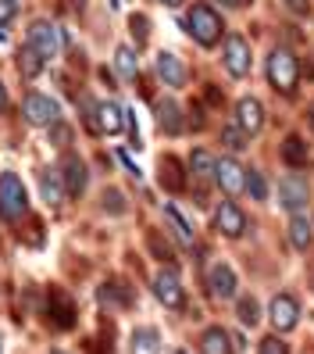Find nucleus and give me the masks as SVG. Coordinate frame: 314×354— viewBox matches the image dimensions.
<instances>
[{
  "mask_svg": "<svg viewBox=\"0 0 314 354\" xmlns=\"http://www.w3.org/2000/svg\"><path fill=\"white\" fill-rule=\"evenodd\" d=\"M182 26H186V32H190L200 47H215L218 39H222V32H225L222 15L215 8H207V4H193Z\"/></svg>",
  "mask_w": 314,
  "mask_h": 354,
  "instance_id": "f257e3e1",
  "label": "nucleus"
},
{
  "mask_svg": "<svg viewBox=\"0 0 314 354\" xmlns=\"http://www.w3.org/2000/svg\"><path fill=\"white\" fill-rule=\"evenodd\" d=\"M297 79H300V65H297V57H293V50L286 47H275L268 57V82H271V90H279V93H293L297 90Z\"/></svg>",
  "mask_w": 314,
  "mask_h": 354,
  "instance_id": "f03ea898",
  "label": "nucleus"
},
{
  "mask_svg": "<svg viewBox=\"0 0 314 354\" xmlns=\"http://www.w3.org/2000/svg\"><path fill=\"white\" fill-rule=\"evenodd\" d=\"M29 212V194H26V183L18 179L14 172L0 176V215L4 218H22Z\"/></svg>",
  "mask_w": 314,
  "mask_h": 354,
  "instance_id": "7ed1b4c3",
  "label": "nucleus"
},
{
  "mask_svg": "<svg viewBox=\"0 0 314 354\" xmlns=\"http://www.w3.org/2000/svg\"><path fill=\"white\" fill-rule=\"evenodd\" d=\"M22 115L29 126H39V129H50L61 122V104L54 97H43V93H29L26 104H22Z\"/></svg>",
  "mask_w": 314,
  "mask_h": 354,
  "instance_id": "20e7f679",
  "label": "nucleus"
},
{
  "mask_svg": "<svg viewBox=\"0 0 314 354\" xmlns=\"http://www.w3.org/2000/svg\"><path fill=\"white\" fill-rule=\"evenodd\" d=\"M26 47H32L43 61H54V57L61 54V32H57V26H54V22H43V18H39V22H32Z\"/></svg>",
  "mask_w": 314,
  "mask_h": 354,
  "instance_id": "39448f33",
  "label": "nucleus"
},
{
  "mask_svg": "<svg viewBox=\"0 0 314 354\" xmlns=\"http://www.w3.org/2000/svg\"><path fill=\"white\" fill-rule=\"evenodd\" d=\"M154 294L168 311H182L186 308V290H182V283L175 276V268H161L157 279H154Z\"/></svg>",
  "mask_w": 314,
  "mask_h": 354,
  "instance_id": "423d86ee",
  "label": "nucleus"
},
{
  "mask_svg": "<svg viewBox=\"0 0 314 354\" xmlns=\"http://www.w3.org/2000/svg\"><path fill=\"white\" fill-rule=\"evenodd\" d=\"M268 319H271V326H275L279 333L297 329V322H300L297 297H293V294H275V297H271V304H268Z\"/></svg>",
  "mask_w": 314,
  "mask_h": 354,
  "instance_id": "0eeeda50",
  "label": "nucleus"
},
{
  "mask_svg": "<svg viewBox=\"0 0 314 354\" xmlns=\"http://www.w3.org/2000/svg\"><path fill=\"white\" fill-rule=\"evenodd\" d=\"M215 229L222 236L228 240H239L246 233V215H243V207L233 204V201H222L218 204V212H215Z\"/></svg>",
  "mask_w": 314,
  "mask_h": 354,
  "instance_id": "6e6552de",
  "label": "nucleus"
},
{
  "mask_svg": "<svg viewBox=\"0 0 314 354\" xmlns=\"http://www.w3.org/2000/svg\"><path fill=\"white\" fill-rule=\"evenodd\" d=\"M225 68H228V75H236V79H243L246 72H250V44L243 36H225Z\"/></svg>",
  "mask_w": 314,
  "mask_h": 354,
  "instance_id": "1a4fd4ad",
  "label": "nucleus"
},
{
  "mask_svg": "<svg viewBox=\"0 0 314 354\" xmlns=\"http://www.w3.org/2000/svg\"><path fill=\"white\" fill-rule=\"evenodd\" d=\"M86 161H82L79 154H65V161H61V183H65V194L68 197H82V190H86Z\"/></svg>",
  "mask_w": 314,
  "mask_h": 354,
  "instance_id": "9d476101",
  "label": "nucleus"
},
{
  "mask_svg": "<svg viewBox=\"0 0 314 354\" xmlns=\"http://www.w3.org/2000/svg\"><path fill=\"white\" fill-rule=\"evenodd\" d=\"M236 126L246 133V136H257L264 129V104L257 97H243L236 104Z\"/></svg>",
  "mask_w": 314,
  "mask_h": 354,
  "instance_id": "9b49d317",
  "label": "nucleus"
},
{
  "mask_svg": "<svg viewBox=\"0 0 314 354\" xmlns=\"http://www.w3.org/2000/svg\"><path fill=\"white\" fill-rule=\"evenodd\" d=\"M154 68H157V79L164 82V86H172V90L186 86V65H182V57H179V54L161 50V54L154 57Z\"/></svg>",
  "mask_w": 314,
  "mask_h": 354,
  "instance_id": "f8f14e48",
  "label": "nucleus"
},
{
  "mask_svg": "<svg viewBox=\"0 0 314 354\" xmlns=\"http://www.w3.org/2000/svg\"><path fill=\"white\" fill-rule=\"evenodd\" d=\"M279 197H282V207L293 215H300V207L311 201V186L300 179V176H286L279 183Z\"/></svg>",
  "mask_w": 314,
  "mask_h": 354,
  "instance_id": "ddd939ff",
  "label": "nucleus"
},
{
  "mask_svg": "<svg viewBox=\"0 0 314 354\" xmlns=\"http://www.w3.org/2000/svg\"><path fill=\"white\" fill-rule=\"evenodd\" d=\"M207 286H211V297H215V301H233V297H236L239 279H236L233 268H228V265L222 261V265H215L211 272H207Z\"/></svg>",
  "mask_w": 314,
  "mask_h": 354,
  "instance_id": "4468645a",
  "label": "nucleus"
},
{
  "mask_svg": "<svg viewBox=\"0 0 314 354\" xmlns=\"http://www.w3.org/2000/svg\"><path fill=\"white\" fill-rule=\"evenodd\" d=\"M215 183L222 186V190H225L228 197H236V194H243V190H246V172L239 169V161H236V158H225V161H218Z\"/></svg>",
  "mask_w": 314,
  "mask_h": 354,
  "instance_id": "2eb2a0df",
  "label": "nucleus"
},
{
  "mask_svg": "<svg viewBox=\"0 0 314 354\" xmlns=\"http://www.w3.org/2000/svg\"><path fill=\"white\" fill-rule=\"evenodd\" d=\"M125 126V111L118 108V104L104 100L97 104V115H93V133H104V136H118Z\"/></svg>",
  "mask_w": 314,
  "mask_h": 354,
  "instance_id": "dca6fc26",
  "label": "nucleus"
},
{
  "mask_svg": "<svg viewBox=\"0 0 314 354\" xmlns=\"http://www.w3.org/2000/svg\"><path fill=\"white\" fill-rule=\"evenodd\" d=\"M200 354H236V344L222 326H207L200 333Z\"/></svg>",
  "mask_w": 314,
  "mask_h": 354,
  "instance_id": "f3484780",
  "label": "nucleus"
},
{
  "mask_svg": "<svg viewBox=\"0 0 314 354\" xmlns=\"http://www.w3.org/2000/svg\"><path fill=\"white\" fill-rule=\"evenodd\" d=\"M282 161L289 165V169H304V165H311V143L297 133H289L282 140Z\"/></svg>",
  "mask_w": 314,
  "mask_h": 354,
  "instance_id": "a211bd4d",
  "label": "nucleus"
},
{
  "mask_svg": "<svg viewBox=\"0 0 314 354\" xmlns=\"http://www.w3.org/2000/svg\"><path fill=\"white\" fill-rule=\"evenodd\" d=\"M50 322L57 329H72L75 326V304H72L68 294H61V290L50 294Z\"/></svg>",
  "mask_w": 314,
  "mask_h": 354,
  "instance_id": "6ab92c4d",
  "label": "nucleus"
},
{
  "mask_svg": "<svg viewBox=\"0 0 314 354\" xmlns=\"http://www.w3.org/2000/svg\"><path fill=\"white\" fill-rule=\"evenodd\" d=\"M154 115H157V129L161 133H182V111L175 100H157L154 104Z\"/></svg>",
  "mask_w": 314,
  "mask_h": 354,
  "instance_id": "aec40b11",
  "label": "nucleus"
},
{
  "mask_svg": "<svg viewBox=\"0 0 314 354\" xmlns=\"http://www.w3.org/2000/svg\"><path fill=\"white\" fill-rule=\"evenodd\" d=\"M190 169H193V176L200 179V190H207V186L215 183L218 161L211 158V151H193V154H190Z\"/></svg>",
  "mask_w": 314,
  "mask_h": 354,
  "instance_id": "412c9836",
  "label": "nucleus"
},
{
  "mask_svg": "<svg viewBox=\"0 0 314 354\" xmlns=\"http://www.w3.org/2000/svg\"><path fill=\"white\" fill-rule=\"evenodd\" d=\"M161 186H164V190H168V194H179L182 190V186H186V176H182V165H179V158H161Z\"/></svg>",
  "mask_w": 314,
  "mask_h": 354,
  "instance_id": "4be33fe9",
  "label": "nucleus"
},
{
  "mask_svg": "<svg viewBox=\"0 0 314 354\" xmlns=\"http://www.w3.org/2000/svg\"><path fill=\"white\" fill-rule=\"evenodd\" d=\"M289 240H293V247H297V251H311L314 225H311L304 215H293V222H289Z\"/></svg>",
  "mask_w": 314,
  "mask_h": 354,
  "instance_id": "5701e85b",
  "label": "nucleus"
},
{
  "mask_svg": "<svg viewBox=\"0 0 314 354\" xmlns=\"http://www.w3.org/2000/svg\"><path fill=\"white\" fill-rule=\"evenodd\" d=\"M164 218H168V225H172V233L179 236V243H193V225L186 222V215L179 212L175 204H164Z\"/></svg>",
  "mask_w": 314,
  "mask_h": 354,
  "instance_id": "b1692460",
  "label": "nucleus"
},
{
  "mask_svg": "<svg viewBox=\"0 0 314 354\" xmlns=\"http://www.w3.org/2000/svg\"><path fill=\"white\" fill-rule=\"evenodd\" d=\"M133 354H161V337H157V329L150 326H143L133 333Z\"/></svg>",
  "mask_w": 314,
  "mask_h": 354,
  "instance_id": "393cba45",
  "label": "nucleus"
},
{
  "mask_svg": "<svg viewBox=\"0 0 314 354\" xmlns=\"http://www.w3.org/2000/svg\"><path fill=\"white\" fill-rule=\"evenodd\" d=\"M115 65H118V72L125 79H139V57H136L133 47H118L115 50Z\"/></svg>",
  "mask_w": 314,
  "mask_h": 354,
  "instance_id": "a878e982",
  "label": "nucleus"
},
{
  "mask_svg": "<svg viewBox=\"0 0 314 354\" xmlns=\"http://www.w3.org/2000/svg\"><path fill=\"white\" fill-rule=\"evenodd\" d=\"M39 190H43V201H47L50 207L65 201V186H61V183L50 176V169H43V172H39Z\"/></svg>",
  "mask_w": 314,
  "mask_h": 354,
  "instance_id": "bb28decb",
  "label": "nucleus"
},
{
  "mask_svg": "<svg viewBox=\"0 0 314 354\" xmlns=\"http://www.w3.org/2000/svg\"><path fill=\"white\" fill-rule=\"evenodd\" d=\"M39 68H43V57H39L32 47H22V54H18V72H22L26 79H36Z\"/></svg>",
  "mask_w": 314,
  "mask_h": 354,
  "instance_id": "cd10ccee",
  "label": "nucleus"
},
{
  "mask_svg": "<svg viewBox=\"0 0 314 354\" xmlns=\"http://www.w3.org/2000/svg\"><path fill=\"white\" fill-rule=\"evenodd\" d=\"M236 315H239V322H243V326H257V322H261V304H257L254 297H239Z\"/></svg>",
  "mask_w": 314,
  "mask_h": 354,
  "instance_id": "c85d7f7f",
  "label": "nucleus"
},
{
  "mask_svg": "<svg viewBox=\"0 0 314 354\" xmlns=\"http://www.w3.org/2000/svg\"><path fill=\"white\" fill-rule=\"evenodd\" d=\"M146 247H150V254H154L157 261H172V258H175L172 247H168V240H164L157 229H150V233H146Z\"/></svg>",
  "mask_w": 314,
  "mask_h": 354,
  "instance_id": "c756f323",
  "label": "nucleus"
},
{
  "mask_svg": "<svg viewBox=\"0 0 314 354\" xmlns=\"http://www.w3.org/2000/svg\"><path fill=\"white\" fill-rule=\"evenodd\" d=\"M104 204V212H108V215H125V212H129V204H125V194L121 190H104V197H100Z\"/></svg>",
  "mask_w": 314,
  "mask_h": 354,
  "instance_id": "7c9ffc66",
  "label": "nucleus"
},
{
  "mask_svg": "<svg viewBox=\"0 0 314 354\" xmlns=\"http://www.w3.org/2000/svg\"><path fill=\"white\" fill-rule=\"evenodd\" d=\"M222 143H225L228 151H236V154H239V151H246V133L233 122V126H225V129H222Z\"/></svg>",
  "mask_w": 314,
  "mask_h": 354,
  "instance_id": "2f4dec72",
  "label": "nucleus"
},
{
  "mask_svg": "<svg viewBox=\"0 0 314 354\" xmlns=\"http://www.w3.org/2000/svg\"><path fill=\"white\" fill-rule=\"evenodd\" d=\"M129 29H133V39L143 47L146 39H150V18H146V15H133L129 18Z\"/></svg>",
  "mask_w": 314,
  "mask_h": 354,
  "instance_id": "473e14b6",
  "label": "nucleus"
},
{
  "mask_svg": "<svg viewBox=\"0 0 314 354\" xmlns=\"http://www.w3.org/2000/svg\"><path fill=\"white\" fill-rule=\"evenodd\" d=\"M246 194L254 197V201H264L268 197V183H264V176L254 169V172H246Z\"/></svg>",
  "mask_w": 314,
  "mask_h": 354,
  "instance_id": "72a5a7b5",
  "label": "nucleus"
},
{
  "mask_svg": "<svg viewBox=\"0 0 314 354\" xmlns=\"http://www.w3.org/2000/svg\"><path fill=\"white\" fill-rule=\"evenodd\" d=\"M100 297H104V301H118V304H129V301H133V294H129V290H125L118 279H115V283H104Z\"/></svg>",
  "mask_w": 314,
  "mask_h": 354,
  "instance_id": "f704fd0d",
  "label": "nucleus"
},
{
  "mask_svg": "<svg viewBox=\"0 0 314 354\" xmlns=\"http://www.w3.org/2000/svg\"><path fill=\"white\" fill-rule=\"evenodd\" d=\"M257 354H289V344H282V337H264L257 344Z\"/></svg>",
  "mask_w": 314,
  "mask_h": 354,
  "instance_id": "c9c22d12",
  "label": "nucleus"
},
{
  "mask_svg": "<svg viewBox=\"0 0 314 354\" xmlns=\"http://www.w3.org/2000/svg\"><path fill=\"white\" fill-rule=\"evenodd\" d=\"M50 143H54V147H68V143H72V129L65 126V122L50 126Z\"/></svg>",
  "mask_w": 314,
  "mask_h": 354,
  "instance_id": "e433bc0d",
  "label": "nucleus"
},
{
  "mask_svg": "<svg viewBox=\"0 0 314 354\" xmlns=\"http://www.w3.org/2000/svg\"><path fill=\"white\" fill-rule=\"evenodd\" d=\"M14 11H18L14 0H0V26H8L11 18H14Z\"/></svg>",
  "mask_w": 314,
  "mask_h": 354,
  "instance_id": "4c0bfd02",
  "label": "nucleus"
},
{
  "mask_svg": "<svg viewBox=\"0 0 314 354\" xmlns=\"http://www.w3.org/2000/svg\"><path fill=\"white\" fill-rule=\"evenodd\" d=\"M118 161H121V165H125V172H129V176H133V179H139V176H143V172H139V169H136V161H133V158H129V154H125V151H118Z\"/></svg>",
  "mask_w": 314,
  "mask_h": 354,
  "instance_id": "58836bf2",
  "label": "nucleus"
},
{
  "mask_svg": "<svg viewBox=\"0 0 314 354\" xmlns=\"http://www.w3.org/2000/svg\"><path fill=\"white\" fill-rule=\"evenodd\" d=\"M4 111H8V86L0 82V115H4Z\"/></svg>",
  "mask_w": 314,
  "mask_h": 354,
  "instance_id": "ea45409f",
  "label": "nucleus"
},
{
  "mask_svg": "<svg viewBox=\"0 0 314 354\" xmlns=\"http://www.w3.org/2000/svg\"><path fill=\"white\" fill-rule=\"evenodd\" d=\"M222 4H228V8H243V4H250V0H222Z\"/></svg>",
  "mask_w": 314,
  "mask_h": 354,
  "instance_id": "a19ab883",
  "label": "nucleus"
},
{
  "mask_svg": "<svg viewBox=\"0 0 314 354\" xmlns=\"http://www.w3.org/2000/svg\"><path fill=\"white\" fill-rule=\"evenodd\" d=\"M157 4H164V8H179L182 0H157Z\"/></svg>",
  "mask_w": 314,
  "mask_h": 354,
  "instance_id": "79ce46f5",
  "label": "nucleus"
},
{
  "mask_svg": "<svg viewBox=\"0 0 314 354\" xmlns=\"http://www.w3.org/2000/svg\"><path fill=\"white\" fill-rule=\"evenodd\" d=\"M307 122H311V129H314V108H311V111H307Z\"/></svg>",
  "mask_w": 314,
  "mask_h": 354,
  "instance_id": "37998d69",
  "label": "nucleus"
},
{
  "mask_svg": "<svg viewBox=\"0 0 314 354\" xmlns=\"http://www.w3.org/2000/svg\"><path fill=\"white\" fill-rule=\"evenodd\" d=\"M0 44H4V29H0Z\"/></svg>",
  "mask_w": 314,
  "mask_h": 354,
  "instance_id": "c03bdc74",
  "label": "nucleus"
},
{
  "mask_svg": "<svg viewBox=\"0 0 314 354\" xmlns=\"http://www.w3.org/2000/svg\"><path fill=\"white\" fill-rule=\"evenodd\" d=\"M54 354H65V351H54Z\"/></svg>",
  "mask_w": 314,
  "mask_h": 354,
  "instance_id": "a18cd8bd",
  "label": "nucleus"
},
{
  "mask_svg": "<svg viewBox=\"0 0 314 354\" xmlns=\"http://www.w3.org/2000/svg\"><path fill=\"white\" fill-rule=\"evenodd\" d=\"M179 354H186V351H179Z\"/></svg>",
  "mask_w": 314,
  "mask_h": 354,
  "instance_id": "49530a36",
  "label": "nucleus"
}]
</instances>
